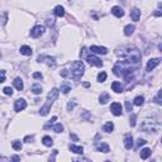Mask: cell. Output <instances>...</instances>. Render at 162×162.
<instances>
[{
	"label": "cell",
	"mask_w": 162,
	"mask_h": 162,
	"mask_svg": "<svg viewBox=\"0 0 162 162\" xmlns=\"http://www.w3.org/2000/svg\"><path fill=\"white\" fill-rule=\"evenodd\" d=\"M118 54L119 56H128V60H125L127 62H129V63H139V61H140V53H139V51L137 50L136 47H133V46H128V47H125L123 48V52H118Z\"/></svg>",
	"instance_id": "obj_1"
},
{
	"label": "cell",
	"mask_w": 162,
	"mask_h": 162,
	"mask_svg": "<svg viewBox=\"0 0 162 162\" xmlns=\"http://www.w3.org/2000/svg\"><path fill=\"white\" fill-rule=\"evenodd\" d=\"M84 71H85V66L81 61H75L74 63L71 65V75L74 79H80L82 75H84Z\"/></svg>",
	"instance_id": "obj_2"
},
{
	"label": "cell",
	"mask_w": 162,
	"mask_h": 162,
	"mask_svg": "<svg viewBox=\"0 0 162 162\" xmlns=\"http://www.w3.org/2000/svg\"><path fill=\"white\" fill-rule=\"evenodd\" d=\"M86 61L90 63L91 66H96V67H102L103 66L102 60H99L96 56H94V54H87V56H86Z\"/></svg>",
	"instance_id": "obj_3"
},
{
	"label": "cell",
	"mask_w": 162,
	"mask_h": 162,
	"mask_svg": "<svg viewBox=\"0 0 162 162\" xmlns=\"http://www.w3.org/2000/svg\"><path fill=\"white\" fill-rule=\"evenodd\" d=\"M43 33H44V27H43V26H36L34 28L30 30V36H32L33 38L41 37Z\"/></svg>",
	"instance_id": "obj_4"
},
{
	"label": "cell",
	"mask_w": 162,
	"mask_h": 162,
	"mask_svg": "<svg viewBox=\"0 0 162 162\" xmlns=\"http://www.w3.org/2000/svg\"><path fill=\"white\" fill-rule=\"evenodd\" d=\"M27 108V102L24 99H18L15 100V104H14V109L15 112H22Z\"/></svg>",
	"instance_id": "obj_5"
},
{
	"label": "cell",
	"mask_w": 162,
	"mask_h": 162,
	"mask_svg": "<svg viewBox=\"0 0 162 162\" xmlns=\"http://www.w3.org/2000/svg\"><path fill=\"white\" fill-rule=\"evenodd\" d=\"M110 112L113 113L114 115H117V117H119V115H122V112H123V108H122V105L119 103H113L112 106H110Z\"/></svg>",
	"instance_id": "obj_6"
},
{
	"label": "cell",
	"mask_w": 162,
	"mask_h": 162,
	"mask_svg": "<svg viewBox=\"0 0 162 162\" xmlns=\"http://www.w3.org/2000/svg\"><path fill=\"white\" fill-rule=\"evenodd\" d=\"M90 51L93 53H97V54H106L108 53V50L105 47H100V46H91Z\"/></svg>",
	"instance_id": "obj_7"
},
{
	"label": "cell",
	"mask_w": 162,
	"mask_h": 162,
	"mask_svg": "<svg viewBox=\"0 0 162 162\" xmlns=\"http://www.w3.org/2000/svg\"><path fill=\"white\" fill-rule=\"evenodd\" d=\"M41 60H46V61H43V62H46L48 66H51V67L56 66V60H54L53 57H50V56H39L38 57V62Z\"/></svg>",
	"instance_id": "obj_8"
},
{
	"label": "cell",
	"mask_w": 162,
	"mask_h": 162,
	"mask_svg": "<svg viewBox=\"0 0 162 162\" xmlns=\"http://www.w3.org/2000/svg\"><path fill=\"white\" fill-rule=\"evenodd\" d=\"M160 62H161L160 58H152V60H149L148 63H147V71L151 72L152 70H155V67L160 65Z\"/></svg>",
	"instance_id": "obj_9"
},
{
	"label": "cell",
	"mask_w": 162,
	"mask_h": 162,
	"mask_svg": "<svg viewBox=\"0 0 162 162\" xmlns=\"http://www.w3.org/2000/svg\"><path fill=\"white\" fill-rule=\"evenodd\" d=\"M124 146L127 149H130L133 147V137L130 134H125L124 137Z\"/></svg>",
	"instance_id": "obj_10"
},
{
	"label": "cell",
	"mask_w": 162,
	"mask_h": 162,
	"mask_svg": "<svg viewBox=\"0 0 162 162\" xmlns=\"http://www.w3.org/2000/svg\"><path fill=\"white\" fill-rule=\"evenodd\" d=\"M130 18H132V20L134 22H138L139 18H140V10L138 8H133L132 11H130Z\"/></svg>",
	"instance_id": "obj_11"
},
{
	"label": "cell",
	"mask_w": 162,
	"mask_h": 162,
	"mask_svg": "<svg viewBox=\"0 0 162 162\" xmlns=\"http://www.w3.org/2000/svg\"><path fill=\"white\" fill-rule=\"evenodd\" d=\"M52 103H53V102H51V100L47 99L46 105L41 108V112H39V113H41V115H47L48 114V112H50V109H51V106H52Z\"/></svg>",
	"instance_id": "obj_12"
},
{
	"label": "cell",
	"mask_w": 162,
	"mask_h": 162,
	"mask_svg": "<svg viewBox=\"0 0 162 162\" xmlns=\"http://www.w3.org/2000/svg\"><path fill=\"white\" fill-rule=\"evenodd\" d=\"M96 148H97V151L99 152H103V153H108L109 151H110V147H109L106 143H97L96 145Z\"/></svg>",
	"instance_id": "obj_13"
},
{
	"label": "cell",
	"mask_w": 162,
	"mask_h": 162,
	"mask_svg": "<svg viewBox=\"0 0 162 162\" xmlns=\"http://www.w3.org/2000/svg\"><path fill=\"white\" fill-rule=\"evenodd\" d=\"M58 94H60V90H58V89H52V91H50V94H48L47 99L51 100V102H54V100L58 97Z\"/></svg>",
	"instance_id": "obj_14"
},
{
	"label": "cell",
	"mask_w": 162,
	"mask_h": 162,
	"mask_svg": "<svg viewBox=\"0 0 162 162\" xmlns=\"http://www.w3.org/2000/svg\"><path fill=\"white\" fill-rule=\"evenodd\" d=\"M112 90L115 91L117 94H120V93H123V86H122V84L119 81H114L112 84Z\"/></svg>",
	"instance_id": "obj_15"
},
{
	"label": "cell",
	"mask_w": 162,
	"mask_h": 162,
	"mask_svg": "<svg viewBox=\"0 0 162 162\" xmlns=\"http://www.w3.org/2000/svg\"><path fill=\"white\" fill-rule=\"evenodd\" d=\"M112 13L114 14L115 17L120 18V17H123V15H124V10L120 7H113L112 8Z\"/></svg>",
	"instance_id": "obj_16"
},
{
	"label": "cell",
	"mask_w": 162,
	"mask_h": 162,
	"mask_svg": "<svg viewBox=\"0 0 162 162\" xmlns=\"http://www.w3.org/2000/svg\"><path fill=\"white\" fill-rule=\"evenodd\" d=\"M53 13L56 17H63L65 15V9H63V7H61V5H57L56 8H54V10H53Z\"/></svg>",
	"instance_id": "obj_17"
},
{
	"label": "cell",
	"mask_w": 162,
	"mask_h": 162,
	"mask_svg": "<svg viewBox=\"0 0 162 162\" xmlns=\"http://www.w3.org/2000/svg\"><path fill=\"white\" fill-rule=\"evenodd\" d=\"M60 90L62 91L63 94H69L70 91H71V85H70L69 82H62V84H61Z\"/></svg>",
	"instance_id": "obj_18"
},
{
	"label": "cell",
	"mask_w": 162,
	"mask_h": 162,
	"mask_svg": "<svg viewBox=\"0 0 162 162\" xmlns=\"http://www.w3.org/2000/svg\"><path fill=\"white\" fill-rule=\"evenodd\" d=\"M14 86L17 90H19V91H22L23 90V87H24V84H23V80L20 77H17L14 80Z\"/></svg>",
	"instance_id": "obj_19"
},
{
	"label": "cell",
	"mask_w": 162,
	"mask_h": 162,
	"mask_svg": "<svg viewBox=\"0 0 162 162\" xmlns=\"http://www.w3.org/2000/svg\"><path fill=\"white\" fill-rule=\"evenodd\" d=\"M103 129H104V132H106V133H112L113 129H114V124H113L112 122H106V123L104 124Z\"/></svg>",
	"instance_id": "obj_20"
},
{
	"label": "cell",
	"mask_w": 162,
	"mask_h": 162,
	"mask_svg": "<svg viewBox=\"0 0 162 162\" xmlns=\"http://www.w3.org/2000/svg\"><path fill=\"white\" fill-rule=\"evenodd\" d=\"M70 149H71L72 152H75V153H77V155H82V152H84V148H82L81 146L70 145Z\"/></svg>",
	"instance_id": "obj_21"
},
{
	"label": "cell",
	"mask_w": 162,
	"mask_h": 162,
	"mask_svg": "<svg viewBox=\"0 0 162 162\" xmlns=\"http://www.w3.org/2000/svg\"><path fill=\"white\" fill-rule=\"evenodd\" d=\"M20 53L24 54V56H30L32 54V48L28 47V46H22L20 47Z\"/></svg>",
	"instance_id": "obj_22"
},
{
	"label": "cell",
	"mask_w": 162,
	"mask_h": 162,
	"mask_svg": "<svg viewBox=\"0 0 162 162\" xmlns=\"http://www.w3.org/2000/svg\"><path fill=\"white\" fill-rule=\"evenodd\" d=\"M109 99H110V95H109L108 93H102V95H100L99 97V100H100V104H106L109 102Z\"/></svg>",
	"instance_id": "obj_23"
},
{
	"label": "cell",
	"mask_w": 162,
	"mask_h": 162,
	"mask_svg": "<svg viewBox=\"0 0 162 162\" xmlns=\"http://www.w3.org/2000/svg\"><path fill=\"white\" fill-rule=\"evenodd\" d=\"M149 156H151V149L149 148H143L142 151H140V158H142V160H147Z\"/></svg>",
	"instance_id": "obj_24"
},
{
	"label": "cell",
	"mask_w": 162,
	"mask_h": 162,
	"mask_svg": "<svg viewBox=\"0 0 162 162\" xmlns=\"http://www.w3.org/2000/svg\"><path fill=\"white\" fill-rule=\"evenodd\" d=\"M42 142H43V145L46 146V147H52V146H53V140H52V138L48 136H44L43 139H42Z\"/></svg>",
	"instance_id": "obj_25"
},
{
	"label": "cell",
	"mask_w": 162,
	"mask_h": 162,
	"mask_svg": "<svg viewBox=\"0 0 162 162\" xmlns=\"http://www.w3.org/2000/svg\"><path fill=\"white\" fill-rule=\"evenodd\" d=\"M134 26H132V24H129V26H125V28H124V34L125 36H132L133 34V32H134Z\"/></svg>",
	"instance_id": "obj_26"
},
{
	"label": "cell",
	"mask_w": 162,
	"mask_h": 162,
	"mask_svg": "<svg viewBox=\"0 0 162 162\" xmlns=\"http://www.w3.org/2000/svg\"><path fill=\"white\" fill-rule=\"evenodd\" d=\"M11 147H13L15 151H20V149L23 148V146H22V142H20V140H14V142L11 143Z\"/></svg>",
	"instance_id": "obj_27"
},
{
	"label": "cell",
	"mask_w": 162,
	"mask_h": 162,
	"mask_svg": "<svg viewBox=\"0 0 162 162\" xmlns=\"http://www.w3.org/2000/svg\"><path fill=\"white\" fill-rule=\"evenodd\" d=\"M32 93L36 94V95L42 94V86H41V85H33V86H32Z\"/></svg>",
	"instance_id": "obj_28"
},
{
	"label": "cell",
	"mask_w": 162,
	"mask_h": 162,
	"mask_svg": "<svg viewBox=\"0 0 162 162\" xmlns=\"http://www.w3.org/2000/svg\"><path fill=\"white\" fill-rule=\"evenodd\" d=\"M143 103H145V97L143 96H137L136 99H134V105H137V106L143 105Z\"/></svg>",
	"instance_id": "obj_29"
},
{
	"label": "cell",
	"mask_w": 162,
	"mask_h": 162,
	"mask_svg": "<svg viewBox=\"0 0 162 162\" xmlns=\"http://www.w3.org/2000/svg\"><path fill=\"white\" fill-rule=\"evenodd\" d=\"M52 129H53L56 133H61V132H62V130H63V125L61 124V123H58V124L53 125V127H52Z\"/></svg>",
	"instance_id": "obj_30"
},
{
	"label": "cell",
	"mask_w": 162,
	"mask_h": 162,
	"mask_svg": "<svg viewBox=\"0 0 162 162\" xmlns=\"http://www.w3.org/2000/svg\"><path fill=\"white\" fill-rule=\"evenodd\" d=\"M106 80V72H100V74L99 75H97V81H99V82H104V81H105Z\"/></svg>",
	"instance_id": "obj_31"
},
{
	"label": "cell",
	"mask_w": 162,
	"mask_h": 162,
	"mask_svg": "<svg viewBox=\"0 0 162 162\" xmlns=\"http://www.w3.org/2000/svg\"><path fill=\"white\" fill-rule=\"evenodd\" d=\"M4 94L5 95H13V89L11 87H9V86H7V87H4Z\"/></svg>",
	"instance_id": "obj_32"
},
{
	"label": "cell",
	"mask_w": 162,
	"mask_h": 162,
	"mask_svg": "<svg viewBox=\"0 0 162 162\" xmlns=\"http://www.w3.org/2000/svg\"><path fill=\"white\" fill-rule=\"evenodd\" d=\"M33 77L38 79V80H42V79H43V75H42L41 72H34V74H33Z\"/></svg>",
	"instance_id": "obj_33"
},
{
	"label": "cell",
	"mask_w": 162,
	"mask_h": 162,
	"mask_svg": "<svg viewBox=\"0 0 162 162\" xmlns=\"http://www.w3.org/2000/svg\"><path fill=\"white\" fill-rule=\"evenodd\" d=\"M4 81H5V71L1 70L0 71V82H4Z\"/></svg>",
	"instance_id": "obj_34"
},
{
	"label": "cell",
	"mask_w": 162,
	"mask_h": 162,
	"mask_svg": "<svg viewBox=\"0 0 162 162\" xmlns=\"http://www.w3.org/2000/svg\"><path fill=\"white\" fill-rule=\"evenodd\" d=\"M161 91H158V94H157V96L155 97V102L157 103V104H161Z\"/></svg>",
	"instance_id": "obj_35"
},
{
	"label": "cell",
	"mask_w": 162,
	"mask_h": 162,
	"mask_svg": "<svg viewBox=\"0 0 162 162\" xmlns=\"http://www.w3.org/2000/svg\"><path fill=\"white\" fill-rule=\"evenodd\" d=\"M136 114H133L132 117H130V125H132V127H134V125H136Z\"/></svg>",
	"instance_id": "obj_36"
},
{
	"label": "cell",
	"mask_w": 162,
	"mask_h": 162,
	"mask_svg": "<svg viewBox=\"0 0 162 162\" xmlns=\"http://www.w3.org/2000/svg\"><path fill=\"white\" fill-rule=\"evenodd\" d=\"M74 108H75V103H69L67 104V110L69 112H71Z\"/></svg>",
	"instance_id": "obj_37"
},
{
	"label": "cell",
	"mask_w": 162,
	"mask_h": 162,
	"mask_svg": "<svg viewBox=\"0 0 162 162\" xmlns=\"http://www.w3.org/2000/svg\"><path fill=\"white\" fill-rule=\"evenodd\" d=\"M125 108H127V112H132V105H130V102H125Z\"/></svg>",
	"instance_id": "obj_38"
},
{
	"label": "cell",
	"mask_w": 162,
	"mask_h": 162,
	"mask_svg": "<svg viewBox=\"0 0 162 162\" xmlns=\"http://www.w3.org/2000/svg\"><path fill=\"white\" fill-rule=\"evenodd\" d=\"M33 140V136H27L26 138H24V142H27V143H30Z\"/></svg>",
	"instance_id": "obj_39"
},
{
	"label": "cell",
	"mask_w": 162,
	"mask_h": 162,
	"mask_svg": "<svg viewBox=\"0 0 162 162\" xmlns=\"http://www.w3.org/2000/svg\"><path fill=\"white\" fill-rule=\"evenodd\" d=\"M61 76H63V77H66V76H69V71H67L66 69L61 70Z\"/></svg>",
	"instance_id": "obj_40"
},
{
	"label": "cell",
	"mask_w": 162,
	"mask_h": 162,
	"mask_svg": "<svg viewBox=\"0 0 162 162\" xmlns=\"http://www.w3.org/2000/svg\"><path fill=\"white\" fill-rule=\"evenodd\" d=\"M143 145H146V140L145 139H138V142H137V146H143Z\"/></svg>",
	"instance_id": "obj_41"
},
{
	"label": "cell",
	"mask_w": 162,
	"mask_h": 162,
	"mask_svg": "<svg viewBox=\"0 0 162 162\" xmlns=\"http://www.w3.org/2000/svg\"><path fill=\"white\" fill-rule=\"evenodd\" d=\"M47 24H48V26H53V24H54V22H53V19H47Z\"/></svg>",
	"instance_id": "obj_42"
},
{
	"label": "cell",
	"mask_w": 162,
	"mask_h": 162,
	"mask_svg": "<svg viewBox=\"0 0 162 162\" xmlns=\"http://www.w3.org/2000/svg\"><path fill=\"white\" fill-rule=\"evenodd\" d=\"M161 14H162V13H161V11H160V10H157V11H155V15H156V17H161Z\"/></svg>",
	"instance_id": "obj_43"
},
{
	"label": "cell",
	"mask_w": 162,
	"mask_h": 162,
	"mask_svg": "<svg viewBox=\"0 0 162 162\" xmlns=\"http://www.w3.org/2000/svg\"><path fill=\"white\" fill-rule=\"evenodd\" d=\"M11 160H14V161H18V160H20V157H18V156H13V157H11Z\"/></svg>",
	"instance_id": "obj_44"
},
{
	"label": "cell",
	"mask_w": 162,
	"mask_h": 162,
	"mask_svg": "<svg viewBox=\"0 0 162 162\" xmlns=\"http://www.w3.org/2000/svg\"><path fill=\"white\" fill-rule=\"evenodd\" d=\"M56 119H57V117H53V118H52V120H51V124L53 123V122H56ZM51 124H50V125H51ZM47 127H48V125H46V128H47Z\"/></svg>",
	"instance_id": "obj_45"
},
{
	"label": "cell",
	"mask_w": 162,
	"mask_h": 162,
	"mask_svg": "<svg viewBox=\"0 0 162 162\" xmlns=\"http://www.w3.org/2000/svg\"><path fill=\"white\" fill-rule=\"evenodd\" d=\"M84 86H85V87H89V86H90V84H89V82H85Z\"/></svg>",
	"instance_id": "obj_46"
}]
</instances>
